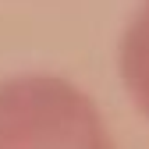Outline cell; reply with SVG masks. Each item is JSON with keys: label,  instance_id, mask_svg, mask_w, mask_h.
<instances>
[{"label": "cell", "instance_id": "cell-1", "mask_svg": "<svg viewBox=\"0 0 149 149\" xmlns=\"http://www.w3.org/2000/svg\"><path fill=\"white\" fill-rule=\"evenodd\" d=\"M100 107L61 74H14L0 82V149H107Z\"/></svg>", "mask_w": 149, "mask_h": 149}, {"label": "cell", "instance_id": "cell-2", "mask_svg": "<svg viewBox=\"0 0 149 149\" xmlns=\"http://www.w3.org/2000/svg\"><path fill=\"white\" fill-rule=\"evenodd\" d=\"M117 71L135 110L149 117V0L132 14L117 46Z\"/></svg>", "mask_w": 149, "mask_h": 149}]
</instances>
